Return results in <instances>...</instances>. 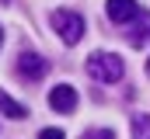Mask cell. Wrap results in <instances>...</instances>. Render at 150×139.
Masks as SVG:
<instances>
[{"label": "cell", "mask_w": 150, "mask_h": 139, "mask_svg": "<svg viewBox=\"0 0 150 139\" xmlns=\"http://www.w3.org/2000/svg\"><path fill=\"white\" fill-rule=\"evenodd\" d=\"M87 77H94L98 84H119V80L126 77V63H122V56H115V52H91V59H87Z\"/></svg>", "instance_id": "6da1fadb"}, {"label": "cell", "mask_w": 150, "mask_h": 139, "mask_svg": "<svg viewBox=\"0 0 150 139\" xmlns=\"http://www.w3.org/2000/svg\"><path fill=\"white\" fill-rule=\"evenodd\" d=\"M49 25L56 28V35L67 42V45H77L80 38H84V18L77 14V11H67V7H59V11H52V18H49Z\"/></svg>", "instance_id": "7a4b0ae2"}, {"label": "cell", "mask_w": 150, "mask_h": 139, "mask_svg": "<svg viewBox=\"0 0 150 139\" xmlns=\"http://www.w3.org/2000/svg\"><path fill=\"white\" fill-rule=\"evenodd\" d=\"M49 108L52 111H59V115H70L77 108V91L70 84H56L52 91H49Z\"/></svg>", "instance_id": "3957f363"}, {"label": "cell", "mask_w": 150, "mask_h": 139, "mask_svg": "<svg viewBox=\"0 0 150 139\" xmlns=\"http://www.w3.org/2000/svg\"><path fill=\"white\" fill-rule=\"evenodd\" d=\"M45 70H49V59H42L38 52H21L18 56V73L25 80H42Z\"/></svg>", "instance_id": "277c9868"}, {"label": "cell", "mask_w": 150, "mask_h": 139, "mask_svg": "<svg viewBox=\"0 0 150 139\" xmlns=\"http://www.w3.org/2000/svg\"><path fill=\"white\" fill-rule=\"evenodd\" d=\"M105 11H108V18H112L115 25H126V21H133L140 14V4L136 0H108Z\"/></svg>", "instance_id": "5b68a950"}, {"label": "cell", "mask_w": 150, "mask_h": 139, "mask_svg": "<svg viewBox=\"0 0 150 139\" xmlns=\"http://www.w3.org/2000/svg\"><path fill=\"white\" fill-rule=\"evenodd\" d=\"M133 21H136V25H133V32H129V42H133V45H147L150 42V11H140Z\"/></svg>", "instance_id": "8992f818"}, {"label": "cell", "mask_w": 150, "mask_h": 139, "mask_svg": "<svg viewBox=\"0 0 150 139\" xmlns=\"http://www.w3.org/2000/svg\"><path fill=\"white\" fill-rule=\"evenodd\" d=\"M0 111H4L7 118H28V108H25V104H18L7 91H0Z\"/></svg>", "instance_id": "52a82bcc"}, {"label": "cell", "mask_w": 150, "mask_h": 139, "mask_svg": "<svg viewBox=\"0 0 150 139\" xmlns=\"http://www.w3.org/2000/svg\"><path fill=\"white\" fill-rule=\"evenodd\" d=\"M133 139H150V115H133Z\"/></svg>", "instance_id": "ba28073f"}, {"label": "cell", "mask_w": 150, "mask_h": 139, "mask_svg": "<svg viewBox=\"0 0 150 139\" xmlns=\"http://www.w3.org/2000/svg\"><path fill=\"white\" fill-rule=\"evenodd\" d=\"M84 139H115V132L112 129H98V132H87Z\"/></svg>", "instance_id": "9c48e42d"}, {"label": "cell", "mask_w": 150, "mask_h": 139, "mask_svg": "<svg viewBox=\"0 0 150 139\" xmlns=\"http://www.w3.org/2000/svg\"><path fill=\"white\" fill-rule=\"evenodd\" d=\"M38 139H67V136H63L59 129H42V132H38Z\"/></svg>", "instance_id": "30bf717a"}, {"label": "cell", "mask_w": 150, "mask_h": 139, "mask_svg": "<svg viewBox=\"0 0 150 139\" xmlns=\"http://www.w3.org/2000/svg\"><path fill=\"white\" fill-rule=\"evenodd\" d=\"M147 77H150V59H147Z\"/></svg>", "instance_id": "8fae6325"}, {"label": "cell", "mask_w": 150, "mask_h": 139, "mask_svg": "<svg viewBox=\"0 0 150 139\" xmlns=\"http://www.w3.org/2000/svg\"><path fill=\"white\" fill-rule=\"evenodd\" d=\"M0 45H4V32H0Z\"/></svg>", "instance_id": "7c38bea8"}]
</instances>
